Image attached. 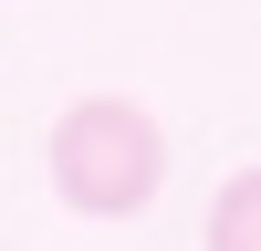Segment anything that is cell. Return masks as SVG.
<instances>
[{
    "label": "cell",
    "instance_id": "cell-1",
    "mask_svg": "<svg viewBox=\"0 0 261 251\" xmlns=\"http://www.w3.org/2000/svg\"><path fill=\"white\" fill-rule=\"evenodd\" d=\"M42 167H53V199L63 209H84V220H136V209L167 188V126L146 115L136 94H84V105L53 115Z\"/></svg>",
    "mask_w": 261,
    "mask_h": 251
},
{
    "label": "cell",
    "instance_id": "cell-2",
    "mask_svg": "<svg viewBox=\"0 0 261 251\" xmlns=\"http://www.w3.org/2000/svg\"><path fill=\"white\" fill-rule=\"evenodd\" d=\"M209 251H261V167H241V178H220V199H209Z\"/></svg>",
    "mask_w": 261,
    "mask_h": 251
}]
</instances>
